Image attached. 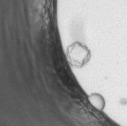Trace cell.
I'll use <instances>...</instances> for the list:
<instances>
[{
	"label": "cell",
	"mask_w": 127,
	"mask_h": 126,
	"mask_svg": "<svg viewBox=\"0 0 127 126\" xmlns=\"http://www.w3.org/2000/svg\"><path fill=\"white\" fill-rule=\"evenodd\" d=\"M88 57H89L88 49L79 43L73 44L69 49V58L73 63V65L75 66L83 65L87 61Z\"/></svg>",
	"instance_id": "6da1fadb"
},
{
	"label": "cell",
	"mask_w": 127,
	"mask_h": 126,
	"mask_svg": "<svg viewBox=\"0 0 127 126\" xmlns=\"http://www.w3.org/2000/svg\"><path fill=\"white\" fill-rule=\"evenodd\" d=\"M90 101L93 104V106H95L99 110H102L104 108L105 102H104V99L101 95H98V94H92V95H90Z\"/></svg>",
	"instance_id": "7a4b0ae2"
}]
</instances>
